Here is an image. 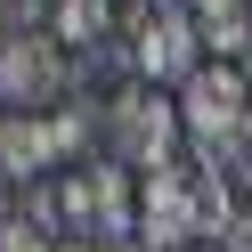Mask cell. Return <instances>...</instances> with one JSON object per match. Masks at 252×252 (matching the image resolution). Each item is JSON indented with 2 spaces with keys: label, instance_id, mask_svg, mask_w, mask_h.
Returning <instances> with one entry per match:
<instances>
[{
  "label": "cell",
  "instance_id": "6da1fadb",
  "mask_svg": "<svg viewBox=\"0 0 252 252\" xmlns=\"http://www.w3.org/2000/svg\"><path fill=\"white\" fill-rule=\"evenodd\" d=\"M179 138H187V122H179V98H163L155 82H130L122 98H106V147L98 155H114L122 171H163V163H179Z\"/></svg>",
  "mask_w": 252,
  "mask_h": 252
},
{
  "label": "cell",
  "instance_id": "7a4b0ae2",
  "mask_svg": "<svg viewBox=\"0 0 252 252\" xmlns=\"http://www.w3.org/2000/svg\"><path fill=\"white\" fill-rule=\"evenodd\" d=\"M57 203H65V236H138V171H122L114 155H90V163L57 171Z\"/></svg>",
  "mask_w": 252,
  "mask_h": 252
},
{
  "label": "cell",
  "instance_id": "3957f363",
  "mask_svg": "<svg viewBox=\"0 0 252 252\" xmlns=\"http://www.w3.org/2000/svg\"><path fill=\"white\" fill-rule=\"evenodd\" d=\"M65 98H73V49L49 25H25L0 41V106L8 114H57Z\"/></svg>",
  "mask_w": 252,
  "mask_h": 252
},
{
  "label": "cell",
  "instance_id": "277c9868",
  "mask_svg": "<svg viewBox=\"0 0 252 252\" xmlns=\"http://www.w3.org/2000/svg\"><path fill=\"white\" fill-rule=\"evenodd\" d=\"M130 65H138V82H155V90H187L212 57H203V33H195V8L187 0H155V17H147V33L130 41Z\"/></svg>",
  "mask_w": 252,
  "mask_h": 252
},
{
  "label": "cell",
  "instance_id": "5b68a950",
  "mask_svg": "<svg viewBox=\"0 0 252 252\" xmlns=\"http://www.w3.org/2000/svg\"><path fill=\"white\" fill-rule=\"evenodd\" d=\"M138 236H147L155 252L203 244V203H195V163H187V155L138 179Z\"/></svg>",
  "mask_w": 252,
  "mask_h": 252
},
{
  "label": "cell",
  "instance_id": "8992f818",
  "mask_svg": "<svg viewBox=\"0 0 252 252\" xmlns=\"http://www.w3.org/2000/svg\"><path fill=\"white\" fill-rule=\"evenodd\" d=\"M0 163L17 171V179H49L65 155H57V130L49 114H0Z\"/></svg>",
  "mask_w": 252,
  "mask_h": 252
},
{
  "label": "cell",
  "instance_id": "52a82bcc",
  "mask_svg": "<svg viewBox=\"0 0 252 252\" xmlns=\"http://www.w3.org/2000/svg\"><path fill=\"white\" fill-rule=\"evenodd\" d=\"M49 33L82 57V49H98V41H106V8H98V0H57V8H49Z\"/></svg>",
  "mask_w": 252,
  "mask_h": 252
},
{
  "label": "cell",
  "instance_id": "ba28073f",
  "mask_svg": "<svg viewBox=\"0 0 252 252\" xmlns=\"http://www.w3.org/2000/svg\"><path fill=\"white\" fill-rule=\"evenodd\" d=\"M33 187H41V179H17V171L0 163V236L33 228Z\"/></svg>",
  "mask_w": 252,
  "mask_h": 252
},
{
  "label": "cell",
  "instance_id": "9c48e42d",
  "mask_svg": "<svg viewBox=\"0 0 252 252\" xmlns=\"http://www.w3.org/2000/svg\"><path fill=\"white\" fill-rule=\"evenodd\" d=\"M106 8V41H122V49H130L138 33H147V17H155V0H98Z\"/></svg>",
  "mask_w": 252,
  "mask_h": 252
},
{
  "label": "cell",
  "instance_id": "30bf717a",
  "mask_svg": "<svg viewBox=\"0 0 252 252\" xmlns=\"http://www.w3.org/2000/svg\"><path fill=\"white\" fill-rule=\"evenodd\" d=\"M0 252H57V236H41V228H17V236H0Z\"/></svg>",
  "mask_w": 252,
  "mask_h": 252
},
{
  "label": "cell",
  "instance_id": "8fae6325",
  "mask_svg": "<svg viewBox=\"0 0 252 252\" xmlns=\"http://www.w3.org/2000/svg\"><path fill=\"white\" fill-rule=\"evenodd\" d=\"M57 252H106L98 236H57Z\"/></svg>",
  "mask_w": 252,
  "mask_h": 252
},
{
  "label": "cell",
  "instance_id": "7c38bea8",
  "mask_svg": "<svg viewBox=\"0 0 252 252\" xmlns=\"http://www.w3.org/2000/svg\"><path fill=\"white\" fill-rule=\"evenodd\" d=\"M187 252H228V244H187Z\"/></svg>",
  "mask_w": 252,
  "mask_h": 252
},
{
  "label": "cell",
  "instance_id": "4fadbf2b",
  "mask_svg": "<svg viewBox=\"0 0 252 252\" xmlns=\"http://www.w3.org/2000/svg\"><path fill=\"white\" fill-rule=\"evenodd\" d=\"M49 8H57V0H49Z\"/></svg>",
  "mask_w": 252,
  "mask_h": 252
}]
</instances>
